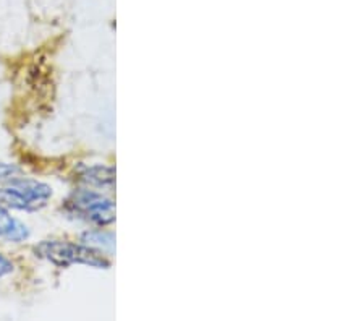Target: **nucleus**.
I'll return each mask as SVG.
<instances>
[{
	"mask_svg": "<svg viewBox=\"0 0 364 321\" xmlns=\"http://www.w3.org/2000/svg\"><path fill=\"white\" fill-rule=\"evenodd\" d=\"M14 263H11L4 253H0V278H5L9 276L10 273H14Z\"/></svg>",
	"mask_w": 364,
	"mask_h": 321,
	"instance_id": "6e6552de",
	"label": "nucleus"
},
{
	"mask_svg": "<svg viewBox=\"0 0 364 321\" xmlns=\"http://www.w3.org/2000/svg\"><path fill=\"white\" fill-rule=\"evenodd\" d=\"M21 172V169L16 164H10V162L0 161V184L7 182V180L16 177Z\"/></svg>",
	"mask_w": 364,
	"mask_h": 321,
	"instance_id": "0eeeda50",
	"label": "nucleus"
},
{
	"mask_svg": "<svg viewBox=\"0 0 364 321\" xmlns=\"http://www.w3.org/2000/svg\"><path fill=\"white\" fill-rule=\"evenodd\" d=\"M81 242L105 255H112L115 250V233L107 229H91L81 236Z\"/></svg>",
	"mask_w": 364,
	"mask_h": 321,
	"instance_id": "423d86ee",
	"label": "nucleus"
},
{
	"mask_svg": "<svg viewBox=\"0 0 364 321\" xmlns=\"http://www.w3.org/2000/svg\"><path fill=\"white\" fill-rule=\"evenodd\" d=\"M31 236L29 227L11 216L7 206L0 203V238H5L7 242L21 243L25 242Z\"/></svg>",
	"mask_w": 364,
	"mask_h": 321,
	"instance_id": "39448f33",
	"label": "nucleus"
},
{
	"mask_svg": "<svg viewBox=\"0 0 364 321\" xmlns=\"http://www.w3.org/2000/svg\"><path fill=\"white\" fill-rule=\"evenodd\" d=\"M54 195L50 185L36 179L14 177L0 185V203L18 211H39Z\"/></svg>",
	"mask_w": 364,
	"mask_h": 321,
	"instance_id": "f03ea898",
	"label": "nucleus"
},
{
	"mask_svg": "<svg viewBox=\"0 0 364 321\" xmlns=\"http://www.w3.org/2000/svg\"><path fill=\"white\" fill-rule=\"evenodd\" d=\"M78 180L87 189L112 190L115 186V169L102 164L86 166L78 171Z\"/></svg>",
	"mask_w": 364,
	"mask_h": 321,
	"instance_id": "20e7f679",
	"label": "nucleus"
},
{
	"mask_svg": "<svg viewBox=\"0 0 364 321\" xmlns=\"http://www.w3.org/2000/svg\"><path fill=\"white\" fill-rule=\"evenodd\" d=\"M65 213L96 226H109L115 221V203L97 190L78 189L63 203Z\"/></svg>",
	"mask_w": 364,
	"mask_h": 321,
	"instance_id": "7ed1b4c3",
	"label": "nucleus"
},
{
	"mask_svg": "<svg viewBox=\"0 0 364 321\" xmlns=\"http://www.w3.org/2000/svg\"><path fill=\"white\" fill-rule=\"evenodd\" d=\"M38 258L49 261L58 268H70L73 265H86L97 270H109L110 261L107 255L99 250L87 247L83 242L76 243L70 241H43L33 248Z\"/></svg>",
	"mask_w": 364,
	"mask_h": 321,
	"instance_id": "f257e3e1",
	"label": "nucleus"
}]
</instances>
